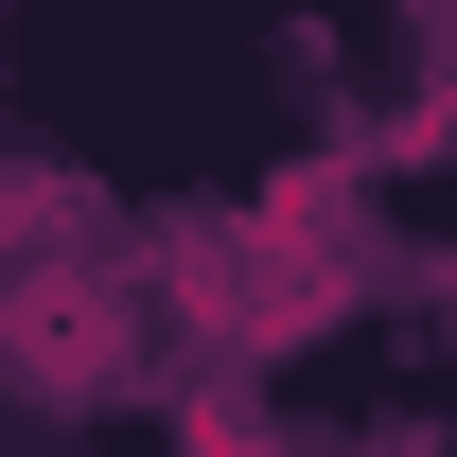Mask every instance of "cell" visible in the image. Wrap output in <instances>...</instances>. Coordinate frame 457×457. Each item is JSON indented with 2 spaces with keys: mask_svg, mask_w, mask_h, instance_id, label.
Wrapping results in <instances>:
<instances>
[{
  "mask_svg": "<svg viewBox=\"0 0 457 457\" xmlns=\"http://www.w3.org/2000/svg\"><path fill=\"white\" fill-rule=\"evenodd\" d=\"M106 317H88V299H0V370H18V387H106Z\"/></svg>",
  "mask_w": 457,
  "mask_h": 457,
  "instance_id": "cell-1",
  "label": "cell"
}]
</instances>
